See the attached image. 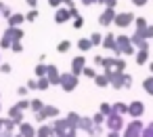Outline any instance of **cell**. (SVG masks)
<instances>
[{"mask_svg": "<svg viewBox=\"0 0 153 137\" xmlns=\"http://www.w3.org/2000/svg\"><path fill=\"white\" fill-rule=\"evenodd\" d=\"M103 49H107V51H113L115 55H120V49H117V36H113V34H107V36L103 38Z\"/></svg>", "mask_w": 153, "mask_h": 137, "instance_id": "14", "label": "cell"}, {"mask_svg": "<svg viewBox=\"0 0 153 137\" xmlns=\"http://www.w3.org/2000/svg\"><path fill=\"white\" fill-rule=\"evenodd\" d=\"M7 129V118H0V133Z\"/></svg>", "mask_w": 153, "mask_h": 137, "instance_id": "51", "label": "cell"}, {"mask_svg": "<svg viewBox=\"0 0 153 137\" xmlns=\"http://www.w3.org/2000/svg\"><path fill=\"white\" fill-rule=\"evenodd\" d=\"M113 112H115V114H120V116L128 114V103H124V101H117V103H113Z\"/></svg>", "mask_w": 153, "mask_h": 137, "instance_id": "23", "label": "cell"}, {"mask_svg": "<svg viewBox=\"0 0 153 137\" xmlns=\"http://www.w3.org/2000/svg\"><path fill=\"white\" fill-rule=\"evenodd\" d=\"M0 137H2V133H0Z\"/></svg>", "mask_w": 153, "mask_h": 137, "instance_id": "62", "label": "cell"}, {"mask_svg": "<svg viewBox=\"0 0 153 137\" xmlns=\"http://www.w3.org/2000/svg\"><path fill=\"white\" fill-rule=\"evenodd\" d=\"M25 87H27L30 91H38V80H34V78H32V80H27V84H25Z\"/></svg>", "mask_w": 153, "mask_h": 137, "instance_id": "42", "label": "cell"}, {"mask_svg": "<svg viewBox=\"0 0 153 137\" xmlns=\"http://www.w3.org/2000/svg\"><path fill=\"white\" fill-rule=\"evenodd\" d=\"M2 137H15V131H2Z\"/></svg>", "mask_w": 153, "mask_h": 137, "instance_id": "53", "label": "cell"}, {"mask_svg": "<svg viewBox=\"0 0 153 137\" xmlns=\"http://www.w3.org/2000/svg\"><path fill=\"white\" fill-rule=\"evenodd\" d=\"M27 91H30L27 87H19V89H17V93H19V97H23V99H25V95H27Z\"/></svg>", "mask_w": 153, "mask_h": 137, "instance_id": "46", "label": "cell"}, {"mask_svg": "<svg viewBox=\"0 0 153 137\" xmlns=\"http://www.w3.org/2000/svg\"><path fill=\"white\" fill-rule=\"evenodd\" d=\"M48 87H51L48 78H38V91H46Z\"/></svg>", "mask_w": 153, "mask_h": 137, "instance_id": "35", "label": "cell"}, {"mask_svg": "<svg viewBox=\"0 0 153 137\" xmlns=\"http://www.w3.org/2000/svg\"><path fill=\"white\" fill-rule=\"evenodd\" d=\"M103 38H105V36H101L99 32H94V34L90 36V42H92V47H99V44H103Z\"/></svg>", "mask_w": 153, "mask_h": 137, "instance_id": "32", "label": "cell"}, {"mask_svg": "<svg viewBox=\"0 0 153 137\" xmlns=\"http://www.w3.org/2000/svg\"><path fill=\"white\" fill-rule=\"evenodd\" d=\"M99 110H101L103 116H111V114H113V105H109V103H105V101L99 105Z\"/></svg>", "mask_w": 153, "mask_h": 137, "instance_id": "30", "label": "cell"}, {"mask_svg": "<svg viewBox=\"0 0 153 137\" xmlns=\"http://www.w3.org/2000/svg\"><path fill=\"white\" fill-rule=\"evenodd\" d=\"M94 82H97V87H109V76L107 74H99L94 78Z\"/></svg>", "mask_w": 153, "mask_h": 137, "instance_id": "27", "label": "cell"}, {"mask_svg": "<svg viewBox=\"0 0 153 137\" xmlns=\"http://www.w3.org/2000/svg\"><path fill=\"white\" fill-rule=\"evenodd\" d=\"M134 21H136L134 13L126 11V13H117V15H115V21H113V23H115L117 28H122V30H124V28H128V26H130V23H134Z\"/></svg>", "mask_w": 153, "mask_h": 137, "instance_id": "8", "label": "cell"}, {"mask_svg": "<svg viewBox=\"0 0 153 137\" xmlns=\"http://www.w3.org/2000/svg\"><path fill=\"white\" fill-rule=\"evenodd\" d=\"M30 103H32V99H21L19 103H15V108H17V110H21V112H25V110L30 108Z\"/></svg>", "mask_w": 153, "mask_h": 137, "instance_id": "34", "label": "cell"}, {"mask_svg": "<svg viewBox=\"0 0 153 137\" xmlns=\"http://www.w3.org/2000/svg\"><path fill=\"white\" fill-rule=\"evenodd\" d=\"M105 124H107V129H109V131H117V133H120V131L124 129V118H122L120 114H115V112H113L111 116H107Z\"/></svg>", "mask_w": 153, "mask_h": 137, "instance_id": "9", "label": "cell"}, {"mask_svg": "<svg viewBox=\"0 0 153 137\" xmlns=\"http://www.w3.org/2000/svg\"><path fill=\"white\" fill-rule=\"evenodd\" d=\"M147 2H149V0H132V5H134V7H145Z\"/></svg>", "mask_w": 153, "mask_h": 137, "instance_id": "48", "label": "cell"}, {"mask_svg": "<svg viewBox=\"0 0 153 137\" xmlns=\"http://www.w3.org/2000/svg\"><path fill=\"white\" fill-rule=\"evenodd\" d=\"M103 63H105V57L97 55V57H94V65H103Z\"/></svg>", "mask_w": 153, "mask_h": 137, "instance_id": "49", "label": "cell"}, {"mask_svg": "<svg viewBox=\"0 0 153 137\" xmlns=\"http://www.w3.org/2000/svg\"><path fill=\"white\" fill-rule=\"evenodd\" d=\"M25 2H27V7H30L32 11H34V9L38 7V0H25Z\"/></svg>", "mask_w": 153, "mask_h": 137, "instance_id": "50", "label": "cell"}, {"mask_svg": "<svg viewBox=\"0 0 153 137\" xmlns=\"http://www.w3.org/2000/svg\"><path fill=\"white\" fill-rule=\"evenodd\" d=\"M69 49H71V42H69V40H61V42L57 44V51H59V53H67Z\"/></svg>", "mask_w": 153, "mask_h": 137, "instance_id": "31", "label": "cell"}, {"mask_svg": "<svg viewBox=\"0 0 153 137\" xmlns=\"http://www.w3.org/2000/svg\"><path fill=\"white\" fill-rule=\"evenodd\" d=\"M94 2H97V0H82L84 7H90V5H94Z\"/></svg>", "mask_w": 153, "mask_h": 137, "instance_id": "54", "label": "cell"}, {"mask_svg": "<svg viewBox=\"0 0 153 137\" xmlns=\"http://www.w3.org/2000/svg\"><path fill=\"white\" fill-rule=\"evenodd\" d=\"M128 114L132 116V120H136V118H140L143 114H145V103L143 101H132V103H128Z\"/></svg>", "mask_w": 153, "mask_h": 137, "instance_id": "10", "label": "cell"}, {"mask_svg": "<svg viewBox=\"0 0 153 137\" xmlns=\"http://www.w3.org/2000/svg\"><path fill=\"white\" fill-rule=\"evenodd\" d=\"M84 76H88V78H92V80H94L99 74H97V70H94V68H88V65H86V68H84Z\"/></svg>", "mask_w": 153, "mask_h": 137, "instance_id": "36", "label": "cell"}, {"mask_svg": "<svg viewBox=\"0 0 153 137\" xmlns=\"http://www.w3.org/2000/svg\"><path fill=\"white\" fill-rule=\"evenodd\" d=\"M46 78L51 84H61V72L55 63H48V70H46Z\"/></svg>", "mask_w": 153, "mask_h": 137, "instance_id": "12", "label": "cell"}, {"mask_svg": "<svg viewBox=\"0 0 153 137\" xmlns=\"http://www.w3.org/2000/svg\"><path fill=\"white\" fill-rule=\"evenodd\" d=\"M63 5H67V9H76V5H74V0H63Z\"/></svg>", "mask_w": 153, "mask_h": 137, "instance_id": "52", "label": "cell"}, {"mask_svg": "<svg viewBox=\"0 0 153 137\" xmlns=\"http://www.w3.org/2000/svg\"><path fill=\"white\" fill-rule=\"evenodd\" d=\"M132 82H134V80H132V76H130V74H126V76H124V89H130V87H132Z\"/></svg>", "mask_w": 153, "mask_h": 137, "instance_id": "41", "label": "cell"}, {"mask_svg": "<svg viewBox=\"0 0 153 137\" xmlns=\"http://www.w3.org/2000/svg\"><path fill=\"white\" fill-rule=\"evenodd\" d=\"M107 137H120V133H117V131H109Z\"/></svg>", "mask_w": 153, "mask_h": 137, "instance_id": "55", "label": "cell"}, {"mask_svg": "<svg viewBox=\"0 0 153 137\" xmlns=\"http://www.w3.org/2000/svg\"><path fill=\"white\" fill-rule=\"evenodd\" d=\"M92 120H94V124H103V122L107 120V116H103V114L99 112V114H94V116H92Z\"/></svg>", "mask_w": 153, "mask_h": 137, "instance_id": "38", "label": "cell"}, {"mask_svg": "<svg viewBox=\"0 0 153 137\" xmlns=\"http://www.w3.org/2000/svg\"><path fill=\"white\" fill-rule=\"evenodd\" d=\"M44 61H46V55H44V53H42V55H40V57H38V63H44Z\"/></svg>", "mask_w": 153, "mask_h": 137, "instance_id": "56", "label": "cell"}, {"mask_svg": "<svg viewBox=\"0 0 153 137\" xmlns=\"http://www.w3.org/2000/svg\"><path fill=\"white\" fill-rule=\"evenodd\" d=\"M36 116V120L38 122H44V120H48V118H57L59 116V108H55V105H44L38 114H34Z\"/></svg>", "mask_w": 153, "mask_h": 137, "instance_id": "7", "label": "cell"}, {"mask_svg": "<svg viewBox=\"0 0 153 137\" xmlns=\"http://www.w3.org/2000/svg\"><path fill=\"white\" fill-rule=\"evenodd\" d=\"M84 68H86V57L78 55V57L71 59V74L80 76V74H84Z\"/></svg>", "mask_w": 153, "mask_h": 137, "instance_id": "11", "label": "cell"}, {"mask_svg": "<svg viewBox=\"0 0 153 137\" xmlns=\"http://www.w3.org/2000/svg\"><path fill=\"white\" fill-rule=\"evenodd\" d=\"M23 36H25V32H23L21 28H7V30H4V34H2V38H4V40H9L11 44H13V42H21V40H23Z\"/></svg>", "mask_w": 153, "mask_h": 137, "instance_id": "5", "label": "cell"}, {"mask_svg": "<svg viewBox=\"0 0 153 137\" xmlns=\"http://www.w3.org/2000/svg\"><path fill=\"white\" fill-rule=\"evenodd\" d=\"M143 89H145V93H147V95H151V97H153V74H151V76H147V78L143 80Z\"/></svg>", "mask_w": 153, "mask_h": 137, "instance_id": "22", "label": "cell"}, {"mask_svg": "<svg viewBox=\"0 0 153 137\" xmlns=\"http://www.w3.org/2000/svg\"><path fill=\"white\" fill-rule=\"evenodd\" d=\"M23 21H25V15H21V13H13V15L9 17V28H19Z\"/></svg>", "mask_w": 153, "mask_h": 137, "instance_id": "17", "label": "cell"}, {"mask_svg": "<svg viewBox=\"0 0 153 137\" xmlns=\"http://www.w3.org/2000/svg\"><path fill=\"white\" fill-rule=\"evenodd\" d=\"M9 118H11L13 122H17V124H21V122H25V120H23V112H21V110H17L15 105H13V108L9 110Z\"/></svg>", "mask_w": 153, "mask_h": 137, "instance_id": "18", "label": "cell"}, {"mask_svg": "<svg viewBox=\"0 0 153 137\" xmlns=\"http://www.w3.org/2000/svg\"><path fill=\"white\" fill-rule=\"evenodd\" d=\"M71 19V13H69V9L65 7V9H57L55 11V21L57 23H65V21H69Z\"/></svg>", "mask_w": 153, "mask_h": 137, "instance_id": "15", "label": "cell"}, {"mask_svg": "<svg viewBox=\"0 0 153 137\" xmlns=\"http://www.w3.org/2000/svg\"><path fill=\"white\" fill-rule=\"evenodd\" d=\"M78 80H80V76H76V74H71V72H65V74H61V84H59V87H61L65 93H71V91H76Z\"/></svg>", "mask_w": 153, "mask_h": 137, "instance_id": "3", "label": "cell"}, {"mask_svg": "<svg viewBox=\"0 0 153 137\" xmlns=\"http://www.w3.org/2000/svg\"><path fill=\"white\" fill-rule=\"evenodd\" d=\"M143 131H145V124L140 122V118H136V120H130V124H126L122 137H143Z\"/></svg>", "mask_w": 153, "mask_h": 137, "instance_id": "4", "label": "cell"}, {"mask_svg": "<svg viewBox=\"0 0 153 137\" xmlns=\"http://www.w3.org/2000/svg\"><path fill=\"white\" fill-rule=\"evenodd\" d=\"M48 5H51V7H55V9H61L59 5H63V0H48Z\"/></svg>", "mask_w": 153, "mask_h": 137, "instance_id": "47", "label": "cell"}, {"mask_svg": "<svg viewBox=\"0 0 153 137\" xmlns=\"http://www.w3.org/2000/svg\"><path fill=\"white\" fill-rule=\"evenodd\" d=\"M143 137H153V122H149L143 131Z\"/></svg>", "mask_w": 153, "mask_h": 137, "instance_id": "39", "label": "cell"}, {"mask_svg": "<svg viewBox=\"0 0 153 137\" xmlns=\"http://www.w3.org/2000/svg\"><path fill=\"white\" fill-rule=\"evenodd\" d=\"M103 74H107L109 76V84L113 87V89H124V72H115V70H105Z\"/></svg>", "mask_w": 153, "mask_h": 137, "instance_id": "6", "label": "cell"}, {"mask_svg": "<svg viewBox=\"0 0 153 137\" xmlns=\"http://www.w3.org/2000/svg\"><path fill=\"white\" fill-rule=\"evenodd\" d=\"M19 133H21L23 137H36V135H38V131H36L34 124H30V122H21V124H19Z\"/></svg>", "mask_w": 153, "mask_h": 137, "instance_id": "16", "label": "cell"}, {"mask_svg": "<svg viewBox=\"0 0 153 137\" xmlns=\"http://www.w3.org/2000/svg\"><path fill=\"white\" fill-rule=\"evenodd\" d=\"M117 7V0H105V9H115Z\"/></svg>", "mask_w": 153, "mask_h": 137, "instance_id": "45", "label": "cell"}, {"mask_svg": "<svg viewBox=\"0 0 153 137\" xmlns=\"http://www.w3.org/2000/svg\"><path fill=\"white\" fill-rule=\"evenodd\" d=\"M65 118H67V120H69V124H74L76 129L80 126V120H82V116H80V114H76V112H69Z\"/></svg>", "mask_w": 153, "mask_h": 137, "instance_id": "25", "label": "cell"}, {"mask_svg": "<svg viewBox=\"0 0 153 137\" xmlns=\"http://www.w3.org/2000/svg\"><path fill=\"white\" fill-rule=\"evenodd\" d=\"M11 51H13V53H21V51H23V44H21V42H13Z\"/></svg>", "mask_w": 153, "mask_h": 137, "instance_id": "44", "label": "cell"}, {"mask_svg": "<svg viewBox=\"0 0 153 137\" xmlns=\"http://www.w3.org/2000/svg\"><path fill=\"white\" fill-rule=\"evenodd\" d=\"M134 26H136V32H143V30H147V19L145 17H136V21H134Z\"/></svg>", "mask_w": 153, "mask_h": 137, "instance_id": "29", "label": "cell"}, {"mask_svg": "<svg viewBox=\"0 0 153 137\" xmlns=\"http://www.w3.org/2000/svg\"><path fill=\"white\" fill-rule=\"evenodd\" d=\"M97 2H99V5H105V0H97Z\"/></svg>", "mask_w": 153, "mask_h": 137, "instance_id": "58", "label": "cell"}, {"mask_svg": "<svg viewBox=\"0 0 153 137\" xmlns=\"http://www.w3.org/2000/svg\"><path fill=\"white\" fill-rule=\"evenodd\" d=\"M149 70H151V74H153V61H149Z\"/></svg>", "mask_w": 153, "mask_h": 137, "instance_id": "57", "label": "cell"}, {"mask_svg": "<svg viewBox=\"0 0 153 137\" xmlns=\"http://www.w3.org/2000/svg\"><path fill=\"white\" fill-rule=\"evenodd\" d=\"M55 137H57V135H55Z\"/></svg>", "mask_w": 153, "mask_h": 137, "instance_id": "63", "label": "cell"}, {"mask_svg": "<svg viewBox=\"0 0 153 137\" xmlns=\"http://www.w3.org/2000/svg\"><path fill=\"white\" fill-rule=\"evenodd\" d=\"M38 19V11L34 9V11H30V13H25V21H36Z\"/></svg>", "mask_w": 153, "mask_h": 137, "instance_id": "37", "label": "cell"}, {"mask_svg": "<svg viewBox=\"0 0 153 137\" xmlns=\"http://www.w3.org/2000/svg\"><path fill=\"white\" fill-rule=\"evenodd\" d=\"M46 70H48L46 63H38V65L34 68V74H36L38 78H46Z\"/></svg>", "mask_w": 153, "mask_h": 137, "instance_id": "24", "label": "cell"}, {"mask_svg": "<svg viewBox=\"0 0 153 137\" xmlns=\"http://www.w3.org/2000/svg\"><path fill=\"white\" fill-rule=\"evenodd\" d=\"M74 28H76V30L84 28V17H78V19H74Z\"/></svg>", "mask_w": 153, "mask_h": 137, "instance_id": "43", "label": "cell"}, {"mask_svg": "<svg viewBox=\"0 0 153 137\" xmlns=\"http://www.w3.org/2000/svg\"><path fill=\"white\" fill-rule=\"evenodd\" d=\"M0 63H2V57H0Z\"/></svg>", "mask_w": 153, "mask_h": 137, "instance_id": "60", "label": "cell"}, {"mask_svg": "<svg viewBox=\"0 0 153 137\" xmlns=\"http://www.w3.org/2000/svg\"><path fill=\"white\" fill-rule=\"evenodd\" d=\"M136 65H145L149 63V51H136Z\"/></svg>", "mask_w": 153, "mask_h": 137, "instance_id": "21", "label": "cell"}, {"mask_svg": "<svg viewBox=\"0 0 153 137\" xmlns=\"http://www.w3.org/2000/svg\"><path fill=\"white\" fill-rule=\"evenodd\" d=\"M115 15H117L115 9H105V11L99 15V23H101V26H111V23L115 21Z\"/></svg>", "mask_w": 153, "mask_h": 137, "instance_id": "13", "label": "cell"}, {"mask_svg": "<svg viewBox=\"0 0 153 137\" xmlns=\"http://www.w3.org/2000/svg\"><path fill=\"white\" fill-rule=\"evenodd\" d=\"M15 137H23V135H21V133H17V135H15Z\"/></svg>", "mask_w": 153, "mask_h": 137, "instance_id": "59", "label": "cell"}, {"mask_svg": "<svg viewBox=\"0 0 153 137\" xmlns=\"http://www.w3.org/2000/svg\"><path fill=\"white\" fill-rule=\"evenodd\" d=\"M113 70L115 72H124L126 70V61L122 57H113Z\"/></svg>", "mask_w": 153, "mask_h": 137, "instance_id": "26", "label": "cell"}, {"mask_svg": "<svg viewBox=\"0 0 153 137\" xmlns=\"http://www.w3.org/2000/svg\"><path fill=\"white\" fill-rule=\"evenodd\" d=\"M0 110H2V105H0Z\"/></svg>", "mask_w": 153, "mask_h": 137, "instance_id": "61", "label": "cell"}, {"mask_svg": "<svg viewBox=\"0 0 153 137\" xmlns=\"http://www.w3.org/2000/svg\"><path fill=\"white\" fill-rule=\"evenodd\" d=\"M76 47H78V51H80V53H88V51L92 49V42H90V38H80Z\"/></svg>", "mask_w": 153, "mask_h": 137, "instance_id": "20", "label": "cell"}, {"mask_svg": "<svg viewBox=\"0 0 153 137\" xmlns=\"http://www.w3.org/2000/svg\"><path fill=\"white\" fill-rule=\"evenodd\" d=\"M53 129H55L57 137H76V131H78L74 124H69L67 118H57L53 122Z\"/></svg>", "mask_w": 153, "mask_h": 137, "instance_id": "1", "label": "cell"}, {"mask_svg": "<svg viewBox=\"0 0 153 137\" xmlns=\"http://www.w3.org/2000/svg\"><path fill=\"white\" fill-rule=\"evenodd\" d=\"M0 15H4L7 19H9V17L13 15V13H11V7H9L7 2H0Z\"/></svg>", "mask_w": 153, "mask_h": 137, "instance_id": "33", "label": "cell"}, {"mask_svg": "<svg viewBox=\"0 0 153 137\" xmlns=\"http://www.w3.org/2000/svg\"><path fill=\"white\" fill-rule=\"evenodd\" d=\"M44 108V103H42V99H32V103H30V110L34 112V114H38L40 110Z\"/></svg>", "mask_w": 153, "mask_h": 137, "instance_id": "28", "label": "cell"}, {"mask_svg": "<svg viewBox=\"0 0 153 137\" xmlns=\"http://www.w3.org/2000/svg\"><path fill=\"white\" fill-rule=\"evenodd\" d=\"M36 137H55V129H53V124H40Z\"/></svg>", "mask_w": 153, "mask_h": 137, "instance_id": "19", "label": "cell"}, {"mask_svg": "<svg viewBox=\"0 0 153 137\" xmlns=\"http://www.w3.org/2000/svg\"><path fill=\"white\" fill-rule=\"evenodd\" d=\"M117 49H120V55H136V47L132 44V38L130 36H117Z\"/></svg>", "mask_w": 153, "mask_h": 137, "instance_id": "2", "label": "cell"}, {"mask_svg": "<svg viewBox=\"0 0 153 137\" xmlns=\"http://www.w3.org/2000/svg\"><path fill=\"white\" fill-rule=\"evenodd\" d=\"M0 72H2V74H11L13 72V65L11 63H0Z\"/></svg>", "mask_w": 153, "mask_h": 137, "instance_id": "40", "label": "cell"}]
</instances>
